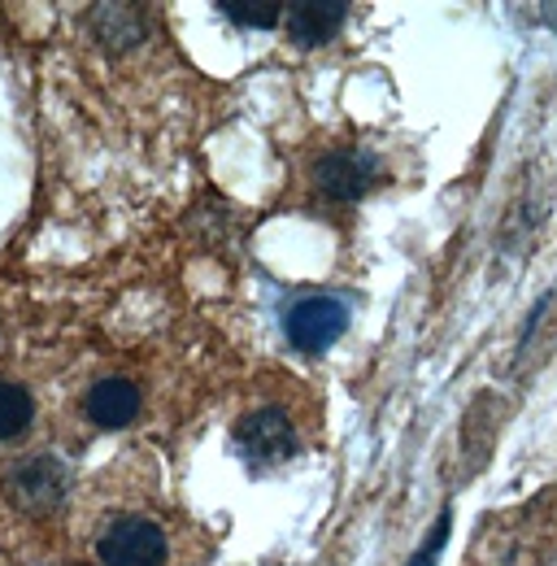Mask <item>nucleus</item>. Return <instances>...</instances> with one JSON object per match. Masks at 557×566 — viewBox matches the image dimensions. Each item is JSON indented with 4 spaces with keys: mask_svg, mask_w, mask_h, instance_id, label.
<instances>
[{
    "mask_svg": "<svg viewBox=\"0 0 557 566\" xmlns=\"http://www.w3.org/2000/svg\"><path fill=\"white\" fill-rule=\"evenodd\" d=\"M283 22H287V35L296 49H323L348 22V4L345 0H296V4H287Z\"/></svg>",
    "mask_w": 557,
    "mask_h": 566,
    "instance_id": "39448f33",
    "label": "nucleus"
},
{
    "mask_svg": "<svg viewBox=\"0 0 557 566\" xmlns=\"http://www.w3.org/2000/svg\"><path fill=\"white\" fill-rule=\"evenodd\" d=\"M35 419V401L22 384H0V440H18Z\"/></svg>",
    "mask_w": 557,
    "mask_h": 566,
    "instance_id": "9d476101",
    "label": "nucleus"
},
{
    "mask_svg": "<svg viewBox=\"0 0 557 566\" xmlns=\"http://www.w3.org/2000/svg\"><path fill=\"white\" fill-rule=\"evenodd\" d=\"M235 449L244 453L249 467L271 471L296 453V431L287 423V415H278V410H253L235 423Z\"/></svg>",
    "mask_w": 557,
    "mask_h": 566,
    "instance_id": "7ed1b4c3",
    "label": "nucleus"
},
{
    "mask_svg": "<svg viewBox=\"0 0 557 566\" xmlns=\"http://www.w3.org/2000/svg\"><path fill=\"white\" fill-rule=\"evenodd\" d=\"M83 415H87L96 427H105V431H118V427L136 423L139 388L132 384V379H123V375H109V379H101V384L87 388V397H83Z\"/></svg>",
    "mask_w": 557,
    "mask_h": 566,
    "instance_id": "423d86ee",
    "label": "nucleus"
},
{
    "mask_svg": "<svg viewBox=\"0 0 557 566\" xmlns=\"http://www.w3.org/2000/svg\"><path fill=\"white\" fill-rule=\"evenodd\" d=\"M449 532H453V510L444 505V510L435 514V527L427 532V545H422L406 566H435L440 563V554H444V545H449Z\"/></svg>",
    "mask_w": 557,
    "mask_h": 566,
    "instance_id": "9b49d317",
    "label": "nucleus"
},
{
    "mask_svg": "<svg viewBox=\"0 0 557 566\" xmlns=\"http://www.w3.org/2000/svg\"><path fill=\"white\" fill-rule=\"evenodd\" d=\"M213 9L227 22L249 27V31H271L278 27V18H287V4H278V0H218Z\"/></svg>",
    "mask_w": 557,
    "mask_h": 566,
    "instance_id": "1a4fd4ad",
    "label": "nucleus"
},
{
    "mask_svg": "<svg viewBox=\"0 0 557 566\" xmlns=\"http://www.w3.org/2000/svg\"><path fill=\"white\" fill-rule=\"evenodd\" d=\"M92 27L101 35L105 49L123 53L132 49L139 35H144V9H132V4H96L92 9Z\"/></svg>",
    "mask_w": 557,
    "mask_h": 566,
    "instance_id": "6e6552de",
    "label": "nucleus"
},
{
    "mask_svg": "<svg viewBox=\"0 0 557 566\" xmlns=\"http://www.w3.org/2000/svg\"><path fill=\"white\" fill-rule=\"evenodd\" d=\"M314 184L332 201H361L379 184V157L366 148H336L323 153L314 166Z\"/></svg>",
    "mask_w": 557,
    "mask_h": 566,
    "instance_id": "20e7f679",
    "label": "nucleus"
},
{
    "mask_svg": "<svg viewBox=\"0 0 557 566\" xmlns=\"http://www.w3.org/2000/svg\"><path fill=\"white\" fill-rule=\"evenodd\" d=\"M62 493H66V471H62L57 458H27V462H18V471H13V496L18 501L49 510V505L62 501Z\"/></svg>",
    "mask_w": 557,
    "mask_h": 566,
    "instance_id": "0eeeda50",
    "label": "nucleus"
},
{
    "mask_svg": "<svg viewBox=\"0 0 557 566\" xmlns=\"http://www.w3.org/2000/svg\"><path fill=\"white\" fill-rule=\"evenodd\" d=\"M96 554L105 566H161L170 554V541L153 518L123 514L105 527V536L96 541Z\"/></svg>",
    "mask_w": 557,
    "mask_h": 566,
    "instance_id": "f03ea898",
    "label": "nucleus"
},
{
    "mask_svg": "<svg viewBox=\"0 0 557 566\" xmlns=\"http://www.w3.org/2000/svg\"><path fill=\"white\" fill-rule=\"evenodd\" d=\"M348 327V301L332 292L296 296L283 314V336L296 354H327Z\"/></svg>",
    "mask_w": 557,
    "mask_h": 566,
    "instance_id": "f257e3e1",
    "label": "nucleus"
}]
</instances>
